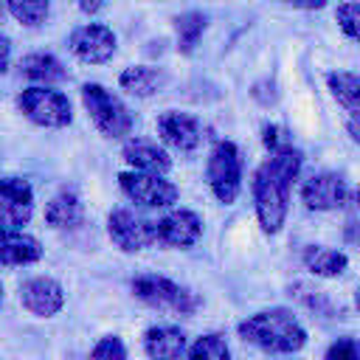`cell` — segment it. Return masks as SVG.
Masks as SVG:
<instances>
[{
    "mask_svg": "<svg viewBox=\"0 0 360 360\" xmlns=\"http://www.w3.org/2000/svg\"><path fill=\"white\" fill-rule=\"evenodd\" d=\"M228 354H231V349H228L225 338L217 335V332L197 338V340L188 346V352H186V357H191V360H225Z\"/></svg>",
    "mask_w": 360,
    "mask_h": 360,
    "instance_id": "25",
    "label": "cell"
},
{
    "mask_svg": "<svg viewBox=\"0 0 360 360\" xmlns=\"http://www.w3.org/2000/svg\"><path fill=\"white\" fill-rule=\"evenodd\" d=\"M329 360H360V340L357 338H340L326 349Z\"/></svg>",
    "mask_w": 360,
    "mask_h": 360,
    "instance_id": "28",
    "label": "cell"
},
{
    "mask_svg": "<svg viewBox=\"0 0 360 360\" xmlns=\"http://www.w3.org/2000/svg\"><path fill=\"white\" fill-rule=\"evenodd\" d=\"M17 107L37 127L62 129L73 121V110H70L68 96L59 90H51V87H25L17 96Z\"/></svg>",
    "mask_w": 360,
    "mask_h": 360,
    "instance_id": "7",
    "label": "cell"
},
{
    "mask_svg": "<svg viewBox=\"0 0 360 360\" xmlns=\"http://www.w3.org/2000/svg\"><path fill=\"white\" fill-rule=\"evenodd\" d=\"M335 20H338L340 31H343L349 39L360 42V3H343V6H338Z\"/></svg>",
    "mask_w": 360,
    "mask_h": 360,
    "instance_id": "26",
    "label": "cell"
},
{
    "mask_svg": "<svg viewBox=\"0 0 360 360\" xmlns=\"http://www.w3.org/2000/svg\"><path fill=\"white\" fill-rule=\"evenodd\" d=\"M68 45L76 59H82L87 65H104L115 53V34H112V28H107L101 22H87L70 34Z\"/></svg>",
    "mask_w": 360,
    "mask_h": 360,
    "instance_id": "10",
    "label": "cell"
},
{
    "mask_svg": "<svg viewBox=\"0 0 360 360\" xmlns=\"http://www.w3.org/2000/svg\"><path fill=\"white\" fill-rule=\"evenodd\" d=\"M82 219H84V208L73 188H62L45 205V222L51 228H76Z\"/></svg>",
    "mask_w": 360,
    "mask_h": 360,
    "instance_id": "18",
    "label": "cell"
},
{
    "mask_svg": "<svg viewBox=\"0 0 360 360\" xmlns=\"http://www.w3.org/2000/svg\"><path fill=\"white\" fill-rule=\"evenodd\" d=\"M107 233L115 248H121L124 253H135L158 242V222L143 219L129 208H115L107 217Z\"/></svg>",
    "mask_w": 360,
    "mask_h": 360,
    "instance_id": "9",
    "label": "cell"
},
{
    "mask_svg": "<svg viewBox=\"0 0 360 360\" xmlns=\"http://www.w3.org/2000/svg\"><path fill=\"white\" fill-rule=\"evenodd\" d=\"M0 259L6 267H20V264H34L42 259V245L37 236L22 233V228H3V245H0Z\"/></svg>",
    "mask_w": 360,
    "mask_h": 360,
    "instance_id": "16",
    "label": "cell"
},
{
    "mask_svg": "<svg viewBox=\"0 0 360 360\" xmlns=\"http://www.w3.org/2000/svg\"><path fill=\"white\" fill-rule=\"evenodd\" d=\"M6 8L20 25L34 28V25H42L48 20L51 0H6Z\"/></svg>",
    "mask_w": 360,
    "mask_h": 360,
    "instance_id": "23",
    "label": "cell"
},
{
    "mask_svg": "<svg viewBox=\"0 0 360 360\" xmlns=\"http://www.w3.org/2000/svg\"><path fill=\"white\" fill-rule=\"evenodd\" d=\"M82 104H84L87 115L93 118L96 129L104 138H124V135H129V129H132V112L104 84H96V82L84 84L82 87Z\"/></svg>",
    "mask_w": 360,
    "mask_h": 360,
    "instance_id": "5",
    "label": "cell"
},
{
    "mask_svg": "<svg viewBox=\"0 0 360 360\" xmlns=\"http://www.w3.org/2000/svg\"><path fill=\"white\" fill-rule=\"evenodd\" d=\"M121 158L132 166V169H141V172H155V174H166L172 169V158L163 146H158L155 141H146V138H132L124 143V152Z\"/></svg>",
    "mask_w": 360,
    "mask_h": 360,
    "instance_id": "15",
    "label": "cell"
},
{
    "mask_svg": "<svg viewBox=\"0 0 360 360\" xmlns=\"http://www.w3.org/2000/svg\"><path fill=\"white\" fill-rule=\"evenodd\" d=\"M20 304L37 318H51L65 307V290L56 278L37 276L20 287Z\"/></svg>",
    "mask_w": 360,
    "mask_h": 360,
    "instance_id": "13",
    "label": "cell"
},
{
    "mask_svg": "<svg viewBox=\"0 0 360 360\" xmlns=\"http://www.w3.org/2000/svg\"><path fill=\"white\" fill-rule=\"evenodd\" d=\"M239 338L262 352L273 354H292L307 343V329L290 309H262L250 318H245L236 326Z\"/></svg>",
    "mask_w": 360,
    "mask_h": 360,
    "instance_id": "2",
    "label": "cell"
},
{
    "mask_svg": "<svg viewBox=\"0 0 360 360\" xmlns=\"http://www.w3.org/2000/svg\"><path fill=\"white\" fill-rule=\"evenodd\" d=\"M121 87L124 90H129L132 96H141V98H146V96H152V93H158L163 84H166V73L163 70H158V68H146V65H132V68H127L124 73H121Z\"/></svg>",
    "mask_w": 360,
    "mask_h": 360,
    "instance_id": "20",
    "label": "cell"
},
{
    "mask_svg": "<svg viewBox=\"0 0 360 360\" xmlns=\"http://www.w3.org/2000/svg\"><path fill=\"white\" fill-rule=\"evenodd\" d=\"M90 354H93L96 360H104V357H110V360H124V357H127V346L121 343V338L107 335V338H101V340L93 346Z\"/></svg>",
    "mask_w": 360,
    "mask_h": 360,
    "instance_id": "27",
    "label": "cell"
},
{
    "mask_svg": "<svg viewBox=\"0 0 360 360\" xmlns=\"http://www.w3.org/2000/svg\"><path fill=\"white\" fill-rule=\"evenodd\" d=\"M34 214V188L22 177H3L0 183V217L3 228H22Z\"/></svg>",
    "mask_w": 360,
    "mask_h": 360,
    "instance_id": "11",
    "label": "cell"
},
{
    "mask_svg": "<svg viewBox=\"0 0 360 360\" xmlns=\"http://www.w3.org/2000/svg\"><path fill=\"white\" fill-rule=\"evenodd\" d=\"M118 186H121V191H124L132 202H138V205H143V208H169V205L177 202V197H180L177 186L169 183L163 174L141 172V169H135V172H121V174H118Z\"/></svg>",
    "mask_w": 360,
    "mask_h": 360,
    "instance_id": "8",
    "label": "cell"
},
{
    "mask_svg": "<svg viewBox=\"0 0 360 360\" xmlns=\"http://www.w3.org/2000/svg\"><path fill=\"white\" fill-rule=\"evenodd\" d=\"M262 141H264V146H267L270 152H276V149H281V146H290L287 138H284V129H281V127H264Z\"/></svg>",
    "mask_w": 360,
    "mask_h": 360,
    "instance_id": "29",
    "label": "cell"
},
{
    "mask_svg": "<svg viewBox=\"0 0 360 360\" xmlns=\"http://www.w3.org/2000/svg\"><path fill=\"white\" fill-rule=\"evenodd\" d=\"M354 307H357V309H360V290H357V292H354Z\"/></svg>",
    "mask_w": 360,
    "mask_h": 360,
    "instance_id": "35",
    "label": "cell"
},
{
    "mask_svg": "<svg viewBox=\"0 0 360 360\" xmlns=\"http://www.w3.org/2000/svg\"><path fill=\"white\" fill-rule=\"evenodd\" d=\"M200 236H202V219L188 208H177L163 219H158V245L191 248Z\"/></svg>",
    "mask_w": 360,
    "mask_h": 360,
    "instance_id": "14",
    "label": "cell"
},
{
    "mask_svg": "<svg viewBox=\"0 0 360 360\" xmlns=\"http://www.w3.org/2000/svg\"><path fill=\"white\" fill-rule=\"evenodd\" d=\"M301 262L312 276H321V278H335L349 267V256L343 250H335L326 245H309L304 250Z\"/></svg>",
    "mask_w": 360,
    "mask_h": 360,
    "instance_id": "19",
    "label": "cell"
},
{
    "mask_svg": "<svg viewBox=\"0 0 360 360\" xmlns=\"http://www.w3.org/2000/svg\"><path fill=\"white\" fill-rule=\"evenodd\" d=\"M346 132H349V138H352L354 143H360V112H354V115L346 121Z\"/></svg>",
    "mask_w": 360,
    "mask_h": 360,
    "instance_id": "30",
    "label": "cell"
},
{
    "mask_svg": "<svg viewBox=\"0 0 360 360\" xmlns=\"http://www.w3.org/2000/svg\"><path fill=\"white\" fill-rule=\"evenodd\" d=\"M20 73L25 79H34V82H62L68 76L65 65L53 56V53H28L22 62H20Z\"/></svg>",
    "mask_w": 360,
    "mask_h": 360,
    "instance_id": "21",
    "label": "cell"
},
{
    "mask_svg": "<svg viewBox=\"0 0 360 360\" xmlns=\"http://www.w3.org/2000/svg\"><path fill=\"white\" fill-rule=\"evenodd\" d=\"M301 202L309 211H357L360 188L349 186V180L338 172H318L301 186Z\"/></svg>",
    "mask_w": 360,
    "mask_h": 360,
    "instance_id": "4",
    "label": "cell"
},
{
    "mask_svg": "<svg viewBox=\"0 0 360 360\" xmlns=\"http://www.w3.org/2000/svg\"><path fill=\"white\" fill-rule=\"evenodd\" d=\"M143 352L149 357H163V360H172V357H183L188 352L186 346V332L180 326H149L143 332Z\"/></svg>",
    "mask_w": 360,
    "mask_h": 360,
    "instance_id": "17",
    "label": "cell"
},
{
    "mask_svg": "<svg viewBox=\"0 0 360 360\" xmlns=\"http://www.w3.org/2000/svg\"><path fill=\"white\" fill-rule=\"evenodd\" d=\"M326 84L340 107H346L349 112H360V76L357 73L335 70L326 76Z\"/></svg>",
    "mask_w": 360,
    "mask_h": 360,
    "instance_id": "22",
    "label": "cell"
},
{
    "mask_svg": "<svg viewBox=\"0 0 360 360\" xmlns=\"http://www.w3.org/2000/svg\"><path fill=\"white\" fill-rule=\"evenodd\" d=\"M104 3H107V0H79V8H82L84 14H96Z\"/></svg>",
    "mask_w": 360,
    "mask_h": 360,
    "instance_id": "31",
    "label": "cell"
},
{
    "mask_svg": "<svg viewBox=\"0 0 360 360\" xmlns=\"http://www.w3.org/2000/svg\"><path fill=\"white\" fill-rule=\"evenodd\" d=\"M132 295L138 301H143L152 309L160 312H172V315H194L200 309V295L191 292L188 287L166 278V276H155V273H143L132 278Z\"/></svg>",
    "mask_w": 360,
    "mask_h": 360,
    "instance_id": "3",
    "label": "cell"
},
{
    "mask_svg": "<svg viewBox=\"0 0 360 360\" xmlns=\"http://www.w3.org/2000/svg\"><path fill=\"white\" fill-rule=\"evenodd\" d=\"M349 239L360 248V225H352V228H349Z\"/></svg>",
    "mask_w": 360,
    "mask_h": 360,
    "instance_id": "34",
    "label": "cell"
},
{
    "mask_svg": "<svg viewBox=\"0 0 360 360\" xmlns=\"http://www.w3.org/2000/svg\"><path fill=\"white\" fill-rule=\"evenodd\" d=\"M158 135L177 152H194L202 143V127L194 115L180 110H166L158 115Z\"/></svg>",
    "mask_w": 360,
    "mask_h": 360,
    "instance_id": "12",
    "label": "cell"
},
{
    "mask_svg": "<svg viewBox=\"0 0 360 360\" xmlns=\"http://www.w3.org/2000/svg\"><path fill=\"white\" fill-rule=\"evenodd\" d=\"M205 177H208V186H211V191L219 202L231 205L239 197L242 155H239V146L233 141H217L214 143V149L208 155V163H205Z\"/></svg>",
    "mask_w": 360,
    "mask_h": 360,
    "instance_id": "6",
    "label": "cell"
},
{
    "mask_svg": "<svg viewBox=\"0 0 360 360\" xmlns=\"http://www.w3.org/2000/svg\"><path fill=\"white\" fill-rule=\"evenodd\" d=\"M298 172H301V152L292 146H281L270 152V158L256 169L250 188H253L256 217L264 233L281 231L290 211V194Z\"/></svg>",
    "mask_w": 360,
    "mask_h": 360,
    "instance_id": "1",
    "label": "cell"
},
{
    "mask_svg": "<svg viewBox=\"0 0 360 360\" xmlns=\"http://www.w3.org/2000/svg\"><path fill=\"white\" fill-rule=\"evenodd\" d=\"M284 3H292L298 8H321L326 0H284Z\"/></svg>",
    "mask_w": 360,
    "mask_h": 360,
    "instance_id": "32",
    "label": "cell"
},
{
    "mask_svg": "<svg viewBox=\"0 0 360 360\" xmlns=\"http://www.w3.org/2000/svg\"><path fill=\"white\" fill-rule=\"evenodd\" d=\"M174 31H177V45H180V51H194V45H197V39L202 37V31H205V14H200V11H186V14H180L177 20H174Z\"/></svg>",
    "mask_w": 360,
    "mask_h": 360,
    "instance_id": "24",
    "label": "cell"
},
{
    "mask_svg": "<svg viewBox=\"0 0 360 360\" xmlns=\"http://www.w3.org/2000/svg\"><path fill=\"white\" fill-rule=\"evenodd\" d=\"M8 56H11V42H8V37L3 39V70H8Z\"/></svg>",
    "mask_w": 360,
    "mask_h": 360,
    "instance_id": "33",
    "label": "cell"
}]
</instances>
